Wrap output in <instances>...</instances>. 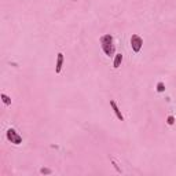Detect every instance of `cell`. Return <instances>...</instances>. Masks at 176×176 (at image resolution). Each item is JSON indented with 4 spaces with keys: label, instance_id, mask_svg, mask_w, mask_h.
<instances>
[{
    "label": "cell",
    "instance_id": "6da1fadb",
    "mask_svg": "<svg viewBox=\"0 0 176 176\" xmlns=\"http://www.w3.org/2000/svg\"><path fill=\"white\" fill-rule=\"evenodd\" d=\"M101 41V47L103 52L107 55V57H113V55H116L114 52H116V45H114V41H113V36L112 35H103L102 37L99 39Z\"/></svg>",
    "mask_w": 176,
    "mask_h": 176
},
{
    "label": "cell",
    "instance_id": "7a4b0ae2",
    "mask_svg": "<svg viewBox=\"0 0 176 176\" xmlns=\"http://www.w3.org/2000/svg\"><path fill=\"white\" fill-rule=\"evenodd\" d=\"M6 136H7L8 140H10L11 143H14V144H21V143H22V136H21V135L18 134V132L15 131L14 128L7 129V132H6Z\"/></svg>",
    "mask_w": 176,
    "mask_h": 176
},
{
    "label": "cell",
    "instance_id": "3957f363",
    "mask_svg": "<svg viewBox=\"0 0 176 176\" xmlns=\"http://www.w3.org/2000/svg\"><path fill=\"white\" fill-rule=\"evenodd\" d=\"M131 47H132V51L134 52H138L142 50V47H143V40L139 35H132L131 37Z\"/></svg>",
    "mask_w": 176,
    "mask_h": 176
},
{
    "label": "cell",
    "instance_id": "277c9868",
    "mask_svg": "<svg viewBox=\"0 0 176 176\" xmlns=\"http://www.w3.org/2000/svg\"><path fill=\"white\" fill-rule=\"evenodd\" d=\"M62 66H63V54L62 52H58L57 55V63H55V73L59 75L62 72Z\"/></svg>",
    "mask_w": 176,
    "mask_h": 176
},
{
    "label": "cell",
    "instance_id": "5b68a950",
    "mask_svg": "<svg viewBox=\"0 0 176 176\" xmlns=\"http://www.w3.org/2000/svg\"><path fill=\"white\" fill-rule=\"evenodd\" d=\"M110 106H112V109H113V112H114V114H116L117 118H118L120 121H124V116H122V113H121V110H120V107L117 106L116 101H110Z\"/></svg>",
    "mask_w": 176,
    "mask_h": 176
},
{
    "label": "cell",
    "instance_id": "8992f818",
    "mask_svg": "<svg viewBox=\"0 0 176 176\" xmlns=\"http://www.w3.org/2000/svg\"><path fill=\"white\" fill-rule=\"evenodd\" d=\"M121 62H122V54L118 52V54L114 55V61H113V67L114 69H118L121 66Z\"/></svg>",
    "mask_w": 176,
    "mask_h": 176
},
{
    "label": "cell",
    "instance_id": "52a82bcc",
    "mask_svg": "<svg viewBox=\"0 0 176 176\" xmlns=\"http://www.w3.org/2000/svg\"><path fill=\"white\" fill-rule=\"evenodd\" d=\"M0 98H2L3 103H4L6 106H10V105H11V98L8 97V95H6V94H2V95H0Z\"/></svg>",
    "mask_w": 176,
    "mask_h": 176
},
{
    "label": "cell",
    "instance_id": "ba28073f",
    "mask_svg": "<svg viewBox=\"0 0 176 176\" xmlns=\"http://www.w3.org/2000/svg\"><path fill=\"white\" fill-rule=\"evenodd\" d=\"M164 91H165V84H164L162 81H160L158 84H157V92L161 94V92H164Z\"/></svg>",
    "mask_w": 176,
    "mask_h": 176
},
{
    "label": "cell",
    "instance_id": "9c48e42d",
    "mask_svg": "<svg viewBox=\"0 0 176 176\" xmlns=\"http://www.w3.org/2000/svg\"><path fill=\"white\" fill-rule=\"evenodd\" d=\"M40 174L41 175H51L52 171L50 168H40Z\"/></svg>",
    "mask_w": 176,
    "mask_h": 176
},
{
    "label": "cell",
    "instance_id": "30bf717a",
    "mask_svg": "<svg viewBox=\"0 0 176 176\" xmlns=\"http://www.w3.org/2000/svg\"><path fill=\"white\" fill-rule=\"evenodd\" d=\"M166 124H168V125H174L175 124V117L174 116H168V118H166Z\"/></svg>",
    "mask_w": 176,
    "mask_h": 176
}]
</instances>
